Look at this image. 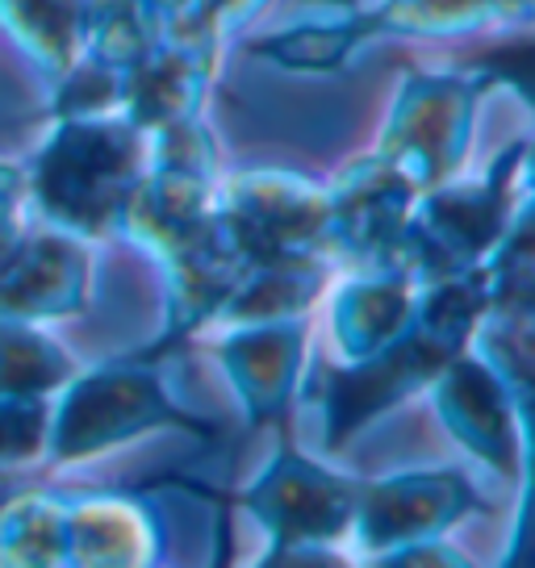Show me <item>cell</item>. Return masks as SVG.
Here are the masks:
<instances>
[{"mask_svg": "<svg viewBox=\"0 0 535 568\" xmlns=\"http://www.w3.org/2000/svg\"><path fill=\"white\" fill-rule=\"evenodd\" d=\"M89 0H0V30L42 84L80 59Z\"/></svg>", "mask_w": 535, "mask_h": 568, "instance_id": "5b68a950", "label": "cell"}, {"mask_svg": "<svg viewBox=\"0 0 535 568\" xmlns=\"http://www.w3.org/2000/svg\"><path fill=\"white\" fill-rule=\"evenodd\" d=\"M92 297V251L68 231H21L0 260V314L30 322L75 318Z\"/></svg>", "mask_w": 535, "mask_h": 568, "instance_id": "3957f363", "label": "cell"}, {"mask_svg": "<svg viewBox=\"0 0 535 568\" xmlns=\"http://www.w3.org/2000/svg\"><path fill=\"white\" fill-rule=\"evenodd\" d=\"M155 426H193L180 414L160 376L143 364H101L80 373L51 397V426H47V468H72L97 460L113 447L139 439Z\"/></svg>", "mask_w": 535, "mask_h": 568, "instance_id": "7a4b0ae2", "label": "cell"}, {"mask_svg": "<svg viewBox=\"0 0 535 568\" xmlns=\"http://www.w3.org/2000/svg\"><path fill=\"white\" fill-rule=\"evenodd\" d=\"M47 426H51V402L0 397V468L42 464Z\"/></svg>", "mask_w": 535, "mask_h": 568, "instance_id": "ba28073f", "label": "cell"}, {"mask_svg": "<svg viewBox=\"0 0 535 568\" xmlns=\"http://www.w3.org/2000/svg\"><path fill=\"white\" fill-rule=\"evenodd\" d=\"M155 560V527L143 501L122 494L68 497V565H147Z\"/></svg>", "mask_w": 535, "mask_h": 568, "instance_id": "277c9868", "label": "cell"}, {"mask_svg": "<svg viewBox=\"0 0 535 568\" xmlns=\"http://www.w3.org/2000/svg\"><path fill=\"white\" fill-rule=\"evenodd\" d=\"M26 213H30V201H26V168L13 160H0V260L21 239V231H26Z\"/></svg>", "mask_w": 535, "mask_h": 568, "instance_id": "9c48e42d", "label": "cell"}, {"mask_svg": "<svg viewBox=\"0 0 535 568\" xmlns=\"http://www.w3.org/2000/svg\"><path fill=\"white\" fill-rule=\"evenodd\" d=\"M47 139L21 163L30 210L75 239H105L122 226L125 201L143 180V130L122 113L51 118Z\"/></svg>", "mask_w": 535, "mask_h": 568, "instance_id": "6da1fadb", "label": "cell"}, {"mask_svg": "<svg viewBox=\"0 0 535 568\" xmlns=\"http://www.w3.org/2000/svg\"><path fill=\"white\" fill-rule=\"evenodd\" d=\"M75 373L80 364L47 331V322L0 314V397L51 402Z\"/></svg>", "mask_w": 535, "mask_h": 568, "instance_id": "8992f818", "label": "cell"}, {"mask_svg": "<svg viewBox=\"0 0 535 568\" xmlns=\"http://www.w3.org/2000/svg\"><path fill=\"white\" fill-rule=\"evenodd\" d=\"M0 565H68V497L51 489H18V494L0 497Z\"/></svg>", "mask_w": 535, "mask_h": 568, "instance_id": "52a82bcc", "label": "cell"}]
</instances>
